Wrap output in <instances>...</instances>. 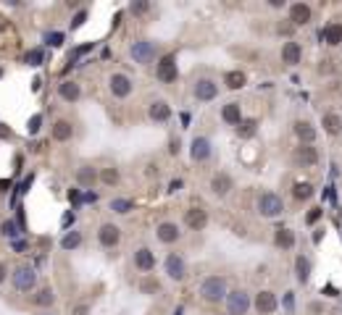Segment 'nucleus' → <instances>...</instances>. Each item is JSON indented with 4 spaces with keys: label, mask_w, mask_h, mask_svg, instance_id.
<instances>
[{
    "label": "nucleus",
    "mask_w": 342,
    "mask_h": 315,
    "mask_svg": "<svg viewBox=\"0 0 342 315\" xmlns=\"http://www.w3.org/2000/svg\"><path fill=\"white\" fill-rule=\"evenodd\" d=\"M197 294L205 305H221L226 300V294H229V284H226V276H205L200 281V289Z\"/></svg>",
    "instance_id": "nucleus-1"
},
{
    "label": "nucleus",
    "mask_w": 342,
    "mask_h": 315,
    "mask_svg": "<svg viewBox=\"0 0 342 315\" xmlns=\"http://www.w3.org/2000/svg\"><path fill=\"white\" fill-rule=\"evenodd\" d=\"M256 213L261 218H268V221L279 218L284 213V200H282V194H277V192H261L258 200H256Z\"/></svg>",
    "instance_id": "nucleus-2"
},
{
    "label": "nucleus",
    "mask_w": 342,
    "mask_h": 315,
    "mask_svg": "<svg viewBox=\"0 0 342 315\" xmlns=\"http://www.w3.org/2000/svg\"><path fill=\"white\" fill-rule=\"evenodd\" d=\"M129 55H132V61H134V63H140V66H150V63L158 58V42H155V40H148V37L134 40V42L129 45Z\"/></svg>",
    "instance_id": "nucleus-3"
},
{
    "label": "nucleus",
    "mask_w": 342,
    "mask_h": 315,
    "mask_svg": "<svg viewBox=\"0 0 342 315\" xmlns=\"http://www.w3.org/2000/svg\"><path fill=\"white\" fill-rule=\"evenodd\" d=\"M224 305H226V312L229 315H247L250 307H253V297H250L247 289H229Z\"/></svg>",
    "instance_id": "nucleus-4"
},
{
    "label": "nucleus",
    "mask_w": 342,
    "mask_h": 315,
    "mask_svg": "<svg viewBox=\"0 0 342 315\" xmlns=\"http://www.w3.org/2000/svg\"><path fill=\"white\" fill-rule=\"evenodd\" d=\"M11 284L16 291H34L37 286V271L32 265H16L13 268V273H11Z\"/></svg>",
    "instance_id": "nucleus-5"
},
{
    "label": "nucleus",
    "mask_w": 342,
    "mask_h": 315,
    "mask_svg": "<svg viewBox=\"0 0 342 315\" xmlns=\"http://www.w3.org/2000/svg\"><path fill=\"white\" fill-rule=\"evenodd\" d=\"M155 76L158 82H164V84H171L179 79V69H176V53H166L158 58L155 63Z\"/></svg>",
    "instance_id": "nucleus-6"
},
{
    "label": "nucleus",
    "mask_w": 342,
    "mask_h": 315,
    "mask_svg": "<svg viewBox=\"0 0 342 315\" xmlns=\"http://www.w3.org/2000/svg\"><path fill=\"white\" fill-rule=\"evenodd\" d=\"M192 97H195L197 103H213V100L219 97V82L211 79V76H200V79H195Z\"/></svg>",
    "instance_id": "nucleus-7"
},
{
    "label": "nucleus",
    "mask_w": 342,
    "mask_h": 315,
    "mask_svg": "<svg viewBox=\"0 0 342 315\" xmlns=\"http://www.w3.org/2000/svg\"><path fill=\"white\" fill-rule=\"evenodd\" d=\"M164 271L171 281L182 284V281H187V260L182 258L179 252H169L166 260H164Z\"/></svg>",
    "instance_id": "nucleus-8"
},
{
    "label": "nucleus",
    "mask_w": 342,
    "mask_h": 315,
    "mask_svg": "<svg viewBox=\"0 0 342 315\" xmlns=\"http://www.w3.org/2000/svg\"><path fill=\"white\" fill-rule=\"evenodd\" d=\"M318 161H321V155H318L316 145H298L292 150V163L298 168H313L318 166Z\"/></svg>",
    "instance_id": "nucleus-9"
},
{
    "label": "nucleus",
    "mask_w": 342,
    "mask_h": 315,
    "mask_svg": "<svg viewBox=\"0 0 342 315\" xmlns=\"http://www.w3.org/2000/svg\"><path fill=\"white\" fill-rule=\"evenodd\" d=\"M253 310L258 315H274L279 310V297L274 294L271 289H261V291H256V297H253Z\"/></svg>",
    "instance_id": "nucleus-10"
},
{
    "label": "nucleus",
    "mask_w": 342,
    "mask_h": 315,
    "mask_svg": "<svg viewBox=\"0 0 342 315\" xmlns=\"http://www.w3.org/2000/svg\"><path fill=\"white\" fill-rule=\"evenodd\" d=\"M211 155H213V142L205 137V134L192 137V142H190V161L192 163H205Z\"/></svg>",
    "instance_id": "nucleus-11"
},
{
    "label": "nucleus",
    "mask_w": 342,
    "mask_h": 315,
    "mask_svg": "<svg viewBox=\"0 0 342 315\" xmlns=\"http://www.w3.org/2000/svg\"><path fill=\"white\" fill-rule=\"evenodd\" d=\"M108 89H111V95L116 100H127L134 92V82L127 74L116 71V74H111V79H108Z\"/></svg>",
    "instance_id": "nucleus-12"
},
{
    "label": "nucleus",
    "mask_w": 342,
    "mask_h": 315,
    "mask_svg": "<svg viewBox=\"0 0 342 315\" xmlns=\"http://www.w3.org/2000/svg\"><path fill=\"white\" fill-rule=\"evenodd\" d=\"M211 194L213 197H219V200H224V197H229V192L235 189V179H232V173H226V171H216L213 176H211Z\"/></svg>",
    "instance_id": "nucleus-13"
},
{
    "label": "nucleus",
    "mask_w": 342,
    "mask_h": 315,
    "mask_svg": "<svg viewBox=\"0 0 342 315\" xmlns=\"http://www.w3.org/2000/svg\"><path fill=\"white\" fill-rule=\"evenodd\" d=\"M119 242H121V229L116 226V223H113V221L100 223V229H98V244L105 247V250H113Z\"/></svg>",
    "instance_id": "nucleus-14"
},
{
    "label": "nucleus",
    "mask_w": 342,
    "mask_h": 315,
    "mask_svg": "<svg viewBox=\"0 0 342 315\" xmlns=\"http://www.w3.org/2000/svg\"><path fill=\"white\" fill-rule=\"evenodd\" d=\"M182 237H185V231L179 229V223H174V221H164V223H158L155 226V239L161 242V244H176Z\"/></svg>",
    "instance_id": "nucleus-15"
},
{
    "label": "nucleus",
    "mask_w": 342,
    "mask_h": 315,
    "mask_svg": "<svg viewBox=\"0 0 342 315\" xmlns=\"http://www.w3.org/2000/svg\"><path fill=\"white\" fill-rule=\"evenodd\" d=\"M287 21L298 29V27H308L311 24V18H313V8L308 6V3H292L290 8H287Z\"/></svg>",
    "instance_id": "nucleus-16"
},
{
    "label": "nucleus",
    "mask_w": 342,
    "mask_h": 315,
    "mask_svg": "<svg viewBox=\"0 0 342 315\" xmlns=\"http://www.w3.org/2000/svg\"><path fill=\"white\" fill-rule=\"evenodd\" d=\"M185 226L190 231H203L205 226H208V210H205L203 205H192L185 210Z\"/></svg>",
    "instance_id": "nucleus-17"
},
{
    "label": "nucleus",
    "mask_w": 342,
    "mask_h": 315,
    "mask_svg": "<svg viewBox=\"0 0 342 315\" xmlns=\"http://www.w3.org/2000/svg\"><path fill=\"white\" fill-rule=\"evenodd\" d=\"M132 263H134V268H137V271H140V273L145 276V273L155 271V252L150 250V247H137V250H134V258H132Z\"/></svg>",
    "instance_id": "nucleus-18"
},
{
    "label": "nucleus",
    "mask_w": 342,
    "mask_h": 315,
    "mask_svg": "<svg viewBox=\"0 0 342 315\" xmlns=\"http://www.w3.org/2000/svg\"><path fill=\"white\" fill-rule=\"evenodd\" d=\"M292 134L298 137V145H313V142H316V137H318V129H316L311 121L298 119V121L292 124Z\"/></svg>",
    "instance_id": "nucleus-19"
},
{
    "label": "nucleus",
    "mask_w": 342,
    "mask_h": 315,
    "mask_svg": "<svg viewBox=\"0 0 342 315\" xmlns=\"http://www.w3.org/2000/svg\"><path fill=\"white\" fill-rule=\"evenodd\" d=\"M171 105L166 103V100H161V97H158V100H153L150 105H148V119L153 121V124H169L171 121Z\"/></svg>",
    "instance_id": "nucleus-20"
},
{
    "label": "nucleus",
    "mask_w": 342,
    "mask_h": 315,
    "mask_svg": "<svg viewBox=\"0 0 342 315\" xmlns=\"http://www.w3.org/2000/svg\"><path fill=\"white\" fill-rule=\"evenodd\" d=\"M282 63H287V66H298L300 61H303V45L298 42V40H287L284 45H282Z\"/></svg>",
    "instance_id": "nucleus-21"
},
{
    "label": "nucleus",
    "mask_w": 342,
    "mask_h": 315,
    "mask_svg": "<svg viewBox=\"0 0 342 315\" xmlns=\"http://www.w3.org/2000/svg\"><path fill=\"white\" fill-rule=\"evenodd\" d=\"M58 97L63 103H79L82 100V84L74 82V79H63L58 84Z\"/></svg>",
    "instance_id": "nucleus-22"
},
{
    "label": "nucleus",
    "mask_w": 342,
    "mask_h": 315,
    "mask_svg": "<svg viewBox=\"0 0 342 315\" xmlns=\"http://www.w3.org/2000/svg\"><path fill=\"white\" fill-rule=\"evenodd\" d=\"M242 119H245V116H242V105H240L237 100H229V103L221 108V121H224L226 126H237Z\"/></svg>",
    "instance_id": "nucleus-23"
},
{
    "label": "nucleus",
    "mask_w": 342,
    "mask_h": 315,
    "mask_svg": "<svg viewBox=\"0 0 342 315\" xmlns=\"http://www.w3.org/2000/svg\"><path fill=\"white\" fill-rule=\"evenodd\" d=\"M98 171H100V168L89 166V163L79 166V168H77V184L84 187V189H93V187L98 184Z\"/></svg>",
    "instance_id": "nucleus-24"
},
{
    "label": "nucleus",
    "mask_w": 342,
    "mask_h": 315,
    "mask_svg": "<svg viewBox=\"0 0 342 315\" xmlns=\"http://www.w3.org/2000/svg\"><path fill=\"white\" fill-rule=\"evenodd\" d=\"M50 137L56 142H68L74 137V124L68 121V119H58L53 126H50Z\"/></svg>",
    "instance_id": "nucleus-25"
},
{
    "label": "nucleus",
    "mask_w": 342,
    "mask_h": 315,
    "mask_svg": "<svg viewBox=\"0 0 342 315\" xmlns=\"http://www.w3.org/2000/svg\"><path fill=\"white\" fill-rule=\"evenodd\" d=\"M274 247H277V250H295V244H298V237H295V231L292 229H277L274 231Z\"/></svg>",
    "instance_id": "nucleus-26"
},
{
    "label": "nucleus",
    "mask_w": 342,
    "mask_h": 315,
    "mask_svg": "<svg viewBox=\"0 0 342 315\" xmlns=\"http://www.w3.org/2000/svg\"><path fill=\"white\" fill-rule=\"evenodd\" d=\"M321 126H324V134L337 137V134H342V116L334 113V110H327V113H321Z\"/></svg>",
    "instance_id": "nucleus-27"
},
{
    "label": "nucleus",
    "mask_w": 342,
    "mask_h": 315,
    "mask_svg": "<svg viewBox=\"0 0 342 315\" xmlns=\"http://www.w3.org/2000/svg\"><path fill=\"white\" fill-rule=\"evenodd\" d=\"M318 37H321L329 48H337V45H342V24H339V21H332V24H327L321 29Z\"/></svg>",
    "instance_id": "nucleus-28"
},
{
    "label": "nucleus",
    "mask_w": 342,
    "mask_h": 315,
    "mask_svg": "<svg viewBox=\"0 0 342 315\" xmlns=\"http://www.w3.org/2000/svg\"><path fill=\"white\" fill-rule=\"evenodd\" d=\"M247 84V74L242 69H232V71H226L224 74V87L226 89H232V92H237V89H242Z\"/></svg>",
    "instance_id": "nucleus-29"
},
{
    "label": "nucleus",
    "mask_w": 342,
    "mask_h": 315,
    "mask_svg": "<svg viewBox=\"0 0 342 315\" xmlns=\"http://www.w3.org/2000/svg\"><path fill=\"white\" fill-rule=\"evenodd\" d=\"M98 182L105 184V187H119L121 184V171L116 166H105L98 171Z\"/></svg>",
    "instance_id": "nucleus-30"
},
{
    "label": "nucleus",
    "mask_w": 342,
    "mask_h": 315,
    "mask_svg": "<svg viewBox=\"0 0 342 315\" xmlns=\"http://www.w3.org/2000/svg\"><path fill=\"white\" fill-rule=\"evenodd\" d=\"M32 305H37V307H42V310H50V307L56 305V291H53L50 286L37 289V294L32 297Z\"/></svg>",
    "instance_id": "nucleus-31"
},
{
    "label": "nucleus",
    "mask_w": 342,
    "mask_h": 315,
    "mask_svg": "<svg viewBox=\"0 0 342 315\" xmlns=\"http://www.w3.org/2000/svg\"><path fill=\"white\" fill-rule=\"evenodd\" d=\"M295 279H298L300 284L311 281V258L308 255H298V258H295Z\"/></svg>",
    "instance_id": "nucleus-32"
},
{
    "label": "nucleus",
    "mask_w": 342,
    "mask_h": 315,
    "mask_svg": "<svg viewBox=\"0 0 342 315\" xmlns=\"http://www.w3.org/2000/svg\"><path fill=\"white\" fill-rule=\"evenodd\" d=\"M235 131H237V137H240V140L256 137V131H258V119H242V121L235 126Z\"/></svg>",
    "instance_id": "nucleus-33"
},
{
    "label": "nucleus",
    "mask_w": 342,
    "mask_h": 315,
    "mask_svg": "<svg viewBox=\"0 0 342 315\" xmlns=\"http://www.w3.org/2000/svg\"><path fill=\"white\" fill-rule=\"evenodd\" d=\"M82 242H84L82 231L71 229V231H66V234L61 237V250H66V252H71V250H77V247H82Z\"/></svg>",
    "instance_id": "nucleus-34"
},
{
    "label": "nucleus",
    "mask_w": 342,
    "mask_h": 315,
    "mask_svg": "<svg viewBox=\"0 0 342 315\" xmlns=\"http://www.w3.org/2000/svg\"><path fill=\"white\" fill-rule=\"evenodd\" d=\"M108 208L116 213V215H127V213L134 210V200H129V197H113Z\"/></svg>",
    "instance_id": "nucleus-35"
},
{
    "label": "nucleus",
    "mask_w": 342,
    "mask_h": 315,
    "mask_svg": "<svg viewBox=\"0 0 342 315\" xmlns=\"http://www.w3.org/2000/svg\"><path fill=\"white\" fill-rule=\"evenodd\" d=\"M316 194V189H313V184H308V182H298L292 187V197L298 200V202H305V200H311Z\"/></svg>",
    "instance_id": "nucleus-36"
},
{
    "label": "nucleus",
    "mask_w": 342,
    "mask_h": 315,
    "mask_svg": "<svg viewBox=\"0 0 342 315\" xmlns=\"http://www.w3.org/2000/svg\"><path fill=\"white\" fill-rule=\"evenodd\" d=\"M140 291L142 294H161V281L155 276H150V273H145L142 281H140Z\"/></svg>",
    "instance_id": "nucleus-37"
},
{
    "label": "nucleus",
    "mask_w": 342,
    "mask_h": 315,
    "mask_svg": "<svg viewBox=\"0 0 342 315\" xmlns=\"http://www.w3.org/2000/svg\"><path fill=\"white\" fill-rule=\"evenodd\" d=\"M42 61H45V50H42V48H32V50H27V55H24V63L32 66V69L42 66Z\"/></svg>",
    "instance_id": "nucleus-38"
},
{
    "label": "nucleus",
    "mask_w": 342,
    "mask_h": 315,
    "mask_svg": "<svg viewBox=\"0 0 342 315\" xmlns=\"http://www.w3.org/2000/svg\"><path fill=\"white\" fill-rule=\"evenodd\" d=\"M87 16H89V11H87V8H82V11H77V13L71 16V24H68V29H71V32H77V29H82V27L87 24Z\"/></svg>",
    "instance_id": "nucleus-39"
},
{
    "label": "nucleus",
    "mask_w": 342,
    "mask_h": 315,
    "mask_svg": "<svg viewBox=\"0 0 342 315\" xmlns=\"http://www.w3.org/2000/svg\"><path fill=\"white\" fill-rule=\"evenodd\" d=\"M150 11V3H148V0H132V3H129V13L132 16H145Z\"/></svg>",
    "instance_id": "nucleus-40"
},
{
    "label": "nucleus",
    "mask_w": 342,
    "mask_h": 315,
    "mask_svg": "<svg viewBox=\"0 0 342 315\" xmlns=\"http://www.w3.org/2000/svg\"><path fill=\"white\" fill-rule=\"evenodd\" d=\"M40 129H42V113H34V116L27 121V134H29V137H37Z\"/></svg>",
    "instance_id": "nucleus-41"
},
{
    "label": "nucleus",
    "mask_w": 342,
    "mask_h": 315,
    "mask_svg": "<svg viewBox=\"0 0 342 315\" xmlns=\"http://www.w3.org/2000/svg\"><path fill=\"white\" fill-rule=\"evenodd\" d=\"M45 42H48L50 48H61V45L66 42V34L63 32H48L45 34Z\"/></svg>",
    "instance_id": "nucleus-42"
},
{
    "label": "nucleus",
    "mask_w": 342,
    "mask_h": 315,
    "mask_svg": "<svg viewBox=\"0 0 342 315\" xmlns=\"http://www.w3.org/2000/svg\"><path fill=\"white\" fill-rule=\"evenodd\" d=\"M0 234H3L6 239H16V223L13 221H3V223H0Z\"/></svg>",
    "instance_id": "nucleus-43"
},
{
    "label": "nucleus",
    "mask_w": 342,
    "mask_h": 315,
    "mask_svg": "<svg viewBox=\"0 0 342 315\" xmlns=\"http://www.w3.org/2000/svg\"><path fill=\"white\" fill-rule=\"evenodd\" d=\"M321 215H324V208H311V210L305 213V226H313V223L321 218Z\"/></svg>",
    "instance_id": "nucleus-44"
},
{
    "label": "nucleus",
    "mask_w": 342,
    "mask_h": 315,
    "mask_svg": "<svg viewBox=\"0 0 342 315\" xmlns=\"http://www.w3.org/2000/svg\"><path fill=\"white\" fill-rule=\"evenodd\" d=\"M71 315H89V305L87 302H79L71 307Z\"/></svg>",
    "instance_id": "nucleus-45"
},
{
    "label": "nucleus",
    "mask_w": 342,
    "mask_h": 315,
    "mask_svg": "<svg viewBox=\"0 0 342 315\" xmlns=\"http://www.w3.org/2000/svg\"><path fill=\"white\" fill-rule=\"evenodd\" d=\"M182 152V142L179 140H169V155H179Z\"/></svg>",
    "instance_id": "nucleus-46"
},
{
    "label": "nucleus",
    "mask_w": 342,
    "mask_h": 315,
    "mask_svg": "<svg viewBox=\"0 0 342 315\" xmlns=\"http://www.w3.org/2000/svg\"><path fill=\"white\" fill-rule=\"evenodd\" d=\"M182 187H185V182H182V179H174V182L169 184V194H176Z\"/></svg>",
    "instance_id": "nucleus-47"
},
{
    "label": "nucleus",
    "mask_w": 342,
    "mask_h": 315,
    "mask_svg": "<svg viewBox=\"0 0 342 315\" xmlns=\"http://www.w3.org/2000/svg\"><path fill=\"white\" fill-rule=\"evenodd\" d=\"M11 247H13L16 252H24V250H27V242H24V239H13V242H11Z\"/></svg>",
    "instance_id": "nucleus-48"
},
{
    "label": "nucleus",
    "mask_w": 342,
    "mask_h": 315,
    "mask_svg": "<svg viewBox=\"0 0 342 315\" xmlns=\"http://www.w3.org/2000/svg\"><path fill=\"white\" fill-rule=\"evenodd\" d=\"M295 27L292 24H277V34H292Z\"/></svg>",
    "instance_id": "nucleus-49"
},
{
    "label": "nucleus",
    "mask_w": 342,
    "mask_h": 315,
    "mask_svg": "<svg viewBox=\"0 0 342 315\" xmlns=\"http://www.w3.org/2000/svg\"><path fill=\"white\" fill-rule=\"evenodd\" d=\"M6 281H8V265L0 260V284H6Z\"/></svg>",
    "instance_id": "nucleus-50"
},
{
    "label": "nucleus",
    "mask_w": 342,
    "mask_h": 315,
    "mask_svg": "<svg viewBox=\"0 0 342 315\" xmlns=\"http://www.w3.org/2000/svg\"><path fill=\"white\" fill-rule=\"evenodd\" d=\"M13 137V131L8 129V126H3V124H0V140H11Z\"/></svg>",
    "instance_id": "nucleus-51"
},
{
    "label": "nucleus",
    "mask_w": 342,
    "mask_h": 315,
    "mask_svg": "<svg viewBox=\"0 0 342 315\" xmlns=\"http://www.w3.org/2000/svg\"><path fill=\"white\" fill-rule=\"evenodd\" d=\"M68 200H71L74 205H77V202H82V197H79V189H71V192H68Z\"/></svg>",
    "instance_id": "nucleus-52"
},
{
    "label": "nucleus",
    "mask_w": 342,
    "mask_h": 315,
    "mask_svg": "<svg viewBox=\"0 0 342 315\" xmlns=\"http://www.w3.org/2000/svg\"><path fill=\"white\" fill-rule=\"evenodd\" d=\"M284 0H268V8H284Z\"/></svg>",
    "instance_id": "nucleus-53"
},
{
    "label": "nucleus",
    "mask_w": 342,
    "mask_h": 315,
    "mask_svg": "<svg viewBox=\"0 0 342 315\" xmlns=\"http://www.w3.org/2000/svg\"><path fill=\"white\" fill-rule=\"evenodd\" d=\"M308 310H311V312H321V310H324V305H321V302H311V305H308Z\"/></svg>",
    "instance_id": "nucleus-54"
},
{
    "label": "nucleus",
    "mask_w": 342,
    "mask_h": 315,
    "mask_svg": "<svg viewBox=\"0 0 342 315\" xmlns=\"http://www.w3.org/2000/svg\"><path fill=\"white\" fill-rule=\"evenodd\" d=\"M95 200H98V194H95V192H87V194L82 197V202H95Z\"/></svg>",
    "instance_id": "nucleus-55"
},
{
    "label": "nucleus",
    "mask_w": 342,
    "mask_h": 315,
    "mask_svg": "<svg viewBox=\"0 0 342 315\" xmlns=\"http://www.w3.org/2000/svg\"><path fill=\"white\" fill-rule=\"evenodd\" d=\"M292 302H295V300H292V291H287V297H284V305H287V310H292Z\"/></svg>",
    "instance_id": "nucleus-56"
},
{
    "label": "nucleus",
    "mask_w": 342,
    "mask_h": 315,
    "mask_svg": "<svg viewBox=\"0 0 342 315\" xmlns=\"http://www.w3.org/2000/svg\"><path fill=\"white\" fill-rule=\"evenodd\" d=\"M6 187H8V182H0V192H6Z\"/></svg>",
    "instance_id": "nucleus-57"
},
{
    "label": "nucleus",
    "mask_w": 342,
    "mask_h": 315,
    "mask_svg": "<svg viewBox=\"0 0 342 315\" xmlns=\"http://www.w3.org/2000/svg\"><path fill=\"white\" fill-rule=\"evenodd\" d=\"M174 315H185V310H182V307H176V310H174Z\"/></svg>",
    "instance_id": "nucleus-58"
},
{
    "label": "nucleus",
    "mask_w": 342,
    "mask_h": 315,
    "mask_svg": "<svg viewBox=\"0 0 342 315\" xmlns=\"http://www.w3.org/2000/svg\"><path fill=\"white\" fill-rule=\"evenodd\" d=\"M0 79H3V66H0Z\"/></svg>",
    "instance_id": "nucleus-59"
},
{
    "label": "nucleus",
    "mask_w": 342,
    "mask_h": 315,
    "mask_svg": "<svg viewBox=\"0 0 342 315\" xmlns=\"http://www.w3.org/2000/svg\"><path fill=\"white\" fill-rule=\"evenodd\" d=\"M45 315H56V312H45Z\"/></svg>",
    "instance_id": "nucleus-60"
}]
</instances>
